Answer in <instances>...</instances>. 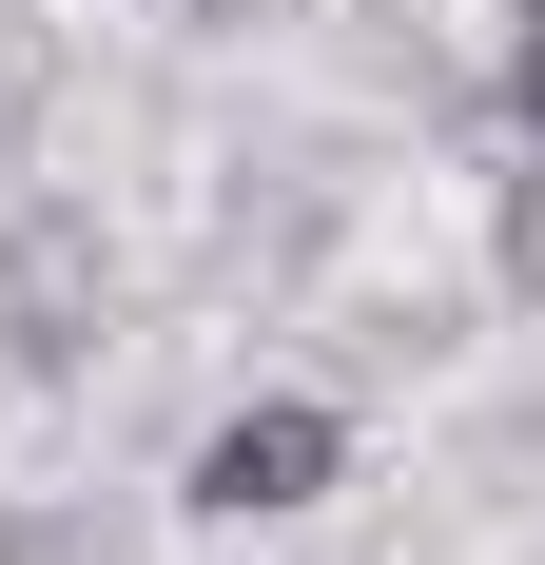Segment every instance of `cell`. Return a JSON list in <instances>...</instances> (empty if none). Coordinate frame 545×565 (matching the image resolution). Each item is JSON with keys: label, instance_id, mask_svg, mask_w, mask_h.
Returning a JSON list of instances; mask_svg holds the SVG:
<instances>
[{"label": "cell", "instance_id": "7a4b0ae2", "mask_svg": "<svg viewBox=\"0 0 545 565\" xmlns=\"http://www.w3.org/2000/svg\"><path fill=\"white\" fill-rule=\"evenodd\" d=\"M506 78H526V98H545V0H526V58H506Z\"/></svg>", "mask_w": 545, "mask_h": 565}, {"label": "cell", "instance_id": "6da1fadb", "mask_svg": "<svg viewBox=\"0 0 545 565\" xmlns=\"http://www.w3.org/2000/svg\"><path fill=\"white\" fill-rule=\"evenodd\" d=\"M312 488H331V409H234L215 449H195V508H234V526H254V508H312Z\"/></svg>", "mask_w": 545, "mask_h": 565}]
</instances>
